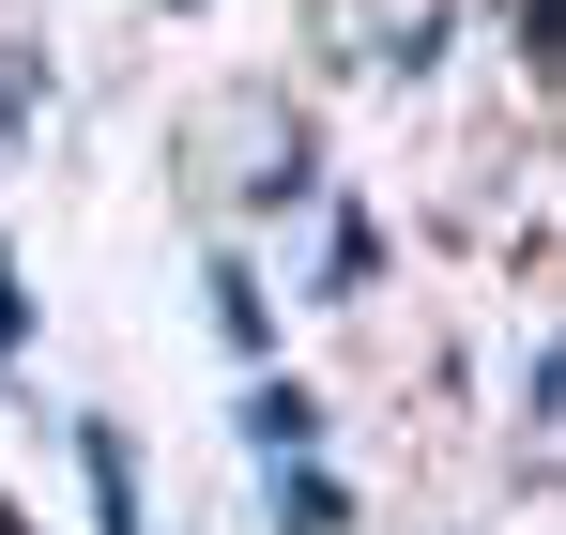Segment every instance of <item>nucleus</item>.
<instances>
[{
	"label": "nucleus",
	"instance_id": "1",
	"mask_svg": "<svg viewBox=\"0 0 566 535\" xmlns=\"http://www.w3.org/2000/svg\"><path fill=\"white\" fill-rule=\"evenodd\" d=\"M77 474H93V535H138V444L107 413H77Z\"/></svg>",
	"mask_w": 566,
	"mask_h": 535
},
{
	"label": "nucleus",
	"instance_id": "2",
	"mask_svg": "<svg viewBox=\"0 0 566 535\" xmlns=\"http://www.w3.org/2000/svg\"><path fill=\"white\" fill-rule=\"evenodd\" d=\"M245 444L276 459V474H306V444H322V413H306L291 382H261V398H245Z\"/></svg>",
	"mask_w": 566,
	"mask_h": 535
},
{
	"label": "nucleus",
	"instance_id": "3",
	"mask_svg": "<svg viewBox=\"0 0 566 535\" xmlns=\"http://www.w3.org/2000/svg\"><path fill=\"white\" fill-rule=\"evenodd\" d=\"M214 337H230V353L276 337V306H261V275H245V261H214Z\"/></svg>",
	"mask_w": 566,
	"mask_h": 535
},
{
	"label": "nucleus",
	"instance_id": "4",
	"mask_svg": "<svg viewBox=\"0 0 566 535\" xmlns=\"http://www.w3.org/2000/svg\"><path fill=\"white\" fill-rule=\"evenodd\" d=\"M276 521H291V535H337V474H322V459H306V474H276Z\"/></svg>",
	"mask_w": 566,
	"mask_h": 535
},
{
	"label": "nucleus",
	"instance_id": "5",
	"mask_svg": "<svg viewBox=\"0 0 566 535\" xmlns=\"http://www.w3.org/2000/svg\"><path fill=\"white\" fill-rule=\"evenodd\" d=\"M521 46H536V77L566 62V0H521Z\"/></svg>",
	"mask_w": 566,
	"mask_h": 535
},
{
	"label": "nucleus",
	"instance_id": "6",
	"mask_svg": "<svg viewBox=\"0 0 566 535\" xmlns=\"http://www.w3.org/2000/svg\"><path fill=\"white\" fill-rule=\"evenodd\" d=\"M15 337H31V291H15V261H0V367H15Z\"/></svg>",
	"mask_w": 566,
	"mask_h": 535
}]
</instances>
